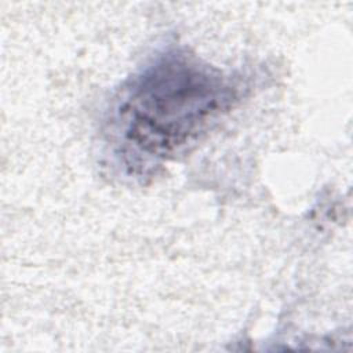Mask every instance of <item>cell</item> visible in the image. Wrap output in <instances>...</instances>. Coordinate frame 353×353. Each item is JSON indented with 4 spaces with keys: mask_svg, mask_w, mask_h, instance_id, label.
I'll list each match as a JSON object with an SVG mask.
<instances>
[{
    "mask_svg": "<svg viewBox=\"0 0 353 353\" xmlns=\"http://www.w3.org/2000/svg\"><path fill=\"white\" fill-rule=\"evenodd\" d=\"M237 98L239 87L229 76L183 50H171L123 88L112 123L125 152L164 160L194 142Z\"/></svg>",
    "mask_w": 353,
    "mask_h": 353,
    "instance_id": "1",
    "label": "cell"
}]
</instances>
